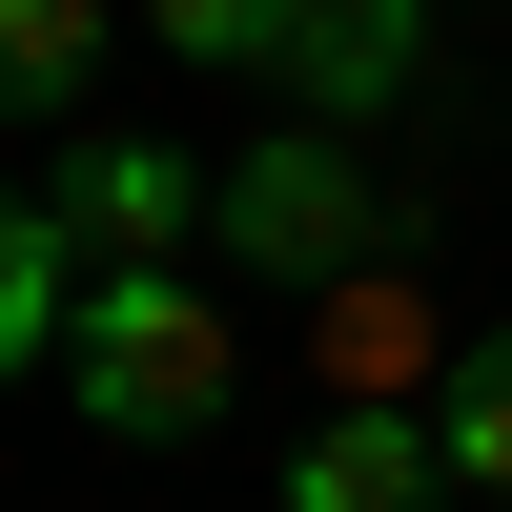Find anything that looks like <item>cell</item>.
<instances>
[{
    "instance_id": "6da1fadb",
    "label": "cell",
    "mask_w": 512,
    "mask_h": 512,
    "mask_svg": "<svg viewBox=\"0 0 512 512\" xmlns=\"http://www.w3.org/2000/svg\"><path fill=\"white\" fill-rule=\"evenodd\" d=\"M226 390H246V328H226V287L205 267H103L82 287V328H62V410L103 451H185V431H226Z\"/></svg>"
},
{
    "instance_id": "7a4b0ae2",
    "label": "cell",
    "mask_w": 512,
    "mask_h": 512,
    "mask_svg": "<svg viewBox=\"0 0 512 512\" xmlns=\"http://www.w3.org/2000/svg\"><path fill=\"white\" fill-rule=\"evenodd\" d=\"M205 246L267 267V287H369L390 267V185H369L349 123H267V144L226 164V205H205Z\"/></svg>"
},
{
    "instance_id": "3957f363",
    "label": "cell",
    "mask_w": 512,
    "mask_h": 512,
    "mask_svg": "<svg viewBox=\"0 0 512 512\" xmlns=\"http://www.w3.org/2000/svg\"><path fill=\"white\" fill-rule=\"evenodd\" d=\"M41 205L82 226V267H185V246H205V205H226V164H185V144H103V123H82Z\"/></svg>"
},
{
    "instance_id": "277c9868",
    "label": "cell",
    "mask_w": 512,
    "mask_h": 512,
    "mask_svg": "<svg viewBox=\"0 0 512 512\" xmlns=\"http://www.w3.org/2000/svg\"><path fill=\"white\" fill-rule=\"evenodd\" d=\"M431 21H451V0H287V82H267V103L369 144V123L410 103V62H431Z\"/></svg>"
},
{
    "instance_id": "5b68a950",
    "label": "cell",
    "mask_w": 512,
    "mask_h": 512,
    "mask_svg": "<svg viewBox=\"0 0 512 512\" xmlns=\"http://www.w3.org/2000/svg\"><path fill=\"white\" fill-rule=\"evenodd\" d=\"M287 512H451L431 410H328V431H287Z\"/></svg>"
},
{
    "instance_id": "8992f818",
    "label": "cell",
    "mask_w": 512,
    "mask_h": 512,
    "mask_svg": "<svg viewBox=\"0 0 512 512\" xmlns=\"http://www.w3.org/2000/svg\"><path fill=\"white\" fill-rule=\"evenodd\" d=\"M82 287H103V267H82V226H62L41 185H0V369H62Z\"/></svg>"
},
{
    "instance_id": "52a82bcc",
    "label": "cell",
    "mask_w": 512,
    "mask_h": 512,
    "mask_svg": "<svg viewBox=\"0 0 512 512\" xmlns=\"http://www.w3.org/2000/svg\"><path fill=\"white\" fill-rule=\"evenodd\" d=\"M431 451H451L472 512H512V328H472V349L431 369Z\"/></svg>"
},
{
    "instance_id": "ba28073f",
    "label": "cell",
    "mask_w": 512,
    "mask_h": 512,
    "mask_svg": "<svg viewBox=\"0 0 512 512\" xmlns=\"http://www.w3.org/2000/svg\"><path fill=\"white\" fill-rule=\"evenodd\" d=\"M103 82V0H0V123H62Z\"/></svg>"
},
{
    "instance_id": "9c48e42d",
    "label": "cell",
    "mask_w": 512,
    "mask_h": 512,
    "mask_svg": "<svg viewBox=\"0 0 512 512\" xmlns=\"http://www.w3.org/2000/svg\"><path fill=\"white\" fill-rule=\"evenodd\" d=\"M144 41L205 82H287V0H144Z\"/></svg>"
}]
</instances>
